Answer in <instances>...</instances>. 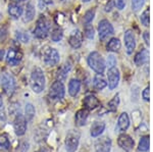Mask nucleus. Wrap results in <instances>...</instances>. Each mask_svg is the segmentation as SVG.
Segmentation results:
<instances>
[{
	"label": "nucleus",
	"instance_id": "obj_1",
	"mask_svg": "<svg viewBox=\"0 0 153 152\" xmlns=\"http://www.w3.org/2000/svg\"><path fill=\"white\" fill-rule=\"evenodd\" d=\"M45 75L40 67H35L32 70L31 78H30V85L33 92L39 93L43 92L45 89Z\"/></svg>",
	"mask_w": 153,
	"mask_h": 152
},
{
	"label": "nucleus",
	"instance_id": "obj_2",
	"mask_svg": "<svg viewBox=\"0 0 153 152\" xmlns=\"http://www.w3.org/2000/svg\"><path fill=\"white\" fill-rule=\"evenodd\" d=\"M88 65L94 70L95 73H103L105 70V61L104 58L102 57V55L100 54L97 51H94V52H91L88 56Z\"/></svg>",
	"mask_w": 153,
	"mask_h": 152
},
{
	"label": "nucleus",
	"instance_id": "obj_3",
	"mask_svg": "<svg viewBox=\"0 0 153 152\" xmlns=\"http://www.w3.org/2000/svg\"><path fill=\"white\" fill-rule=\"evenodd\" d=\"M42 56H43V60L46 65L48 67H54L59 62L60 60V55H59L58 51L53 47H45L42 51Z\"/></svg>",
	"mask_w": 153,
	"mask_h": 152
},
{
	"label": "nucleus",
	"instance_id": "obj_4",
	"mask_svg": "<svg viewBox=\"0 0 153 152\" xmlns=\"http://www.w3.org/2000/svg\"><path fill=\"white\" fill-rule=\"evenodd\" d=\"M49 31H50V24H49L48 19L44 16H40L37 21L35 30H34V35L38 39H45L48 36Z\"/></svg>",
	"mask_w": 153,
	"mask_h": 152
},
{
	"label": "nucleus",
	"instance_id": "obj_5",
	"mask_svg": "<svg viewBox=\"0 0 153 152\" xmlns=\"http://www.w3.org/2000/svg\"><path fill=\"white\" fill-rule=\"evenodd\" d=\"M1 87L7 96H10L16 90V80L10 73H5L1 77Z\"/></svg>",
	"mask_w": 153,
	"mask_h": 152
},
{
	"label": "nucleus",
	"instance_id": "obj_6",
	"mask_svg": "<svg viewBox=\"0 0 153 152\" xmlns=\"http://www.w3.org/2000/svg\"><path fill=\"white\" fill-rule=\"evenodd\" d=\"M80 133L78 131H70L65 138V148L68 152H76L80 142Z\"/></svg>",
	"mask_w": 153,
	"mask_h": 152
},
{
	"label": "nucleus",
	"instance_id": "obj_7",
	"mask_svg": "<svg viewBox=\"0 0 153 152\" xmlns=\"http://www.w3.org/2000/svg\"><path fill=\"white\" fill-rule=\"evenodd\" d=\"M113 27L107 19H102L98 24V35L100 40H105L113 34Z\"/></svg>",
	"mask_w": 153,
	"mask_h": 152
},
{
	"label": "nucleus",
	"instance_id": "obj_8",
	"mask_svg": "<svg viewBox=\"0 0 153 152\" xmlns=\"http://www.w3.org/2000/svg\"><path fill=\"white\" fill-rule=\"evenodd\" d=\"M65 89L62 82H59V81L54 82L50 88V91H49V97L52 100H60L65 97Z\"/></svg>",
	"mask_w": 153,
	"mask_h": 152
},
{
	"label": "nucleus",
	"instance_id": "obj_9",
	"mask_svg": "<svg viewBox=\"0 0 153 152\" xmlns=\"http://www.w3.org/2000/svg\"><path fill=\"white\" fill-rule=\"evenodd\" d=\"M120 79V70H117V67H112L108 68L107 72V85L109 87L110 90H113L118 86Z\"/></svg>",
	"mask_w": 153,
	"mask_h": 152
},
{
	"label": "nucleus",
	"instance_id": "obj_10",
	"mask_svg": "<svg viewBox=\"0 0 153 152\" xmlns=\"http://www.w3.org/2000/svg\"><path fill=\"white\" fill-rule=\"evenodd\" d=\"M117 144L123 150L126 152H130L133 150L135 146V141L132 139V137L129 136L127 134H122L118 136L117 139Z\"/></svg>",
	"mask_w": 153,
	"mask_h": 152
},
{
	"label": "nucleus",
	"instance_id": "obj_11",
	"mask_svg": "<svg viewBox=\"0 0 153 152\" xmlns=\"http://www.w3.org/2000/svg\"><path fill=\"white\" fill-rule=\"evenodd\" d=\"M13 128H14V132L18 136H23L25 135L27 131V119L26 117L22 114H18L14 119L13 122Z\"/></svg>",
	"mask_w": 153,
	"mask_h": 152
},
{
	"label": "nucleus",
	"instance_id": "obj_12",
	"mask_svg": "<svg viewBox=\"0 0 153 152\" xmlns=\"http://www.w3.org/2000/svg\"><path fill=\"white\" fill-rule=\"evenodd\" d=\"M125 45H126V51L128 54H132L133 51L136 48V38L134 35V32L132 30H128L124 35Z\"/></svg>",
	"mask_w": 153,
	"mask_h": 152
},
{
	"label": "nucleus",
	"instance_id": "obj_13",
	"mask_svg": "<svg viewBox=\"0 0 153 152\" xmlns=\"http://www.w3.org/2000/svg\"><path fill=\"white\" fill-rule=\"evenodd\" d=\"M22 58H23V54L22 52H19V50L14 48H10L7 52L6 55V61L10 67H14V65H18L21 62Z\"/></svg>",
	"mask_w": 153,
	"mask_h": 152
},
{
	"label": "nucleus",
	"instance_id": "obj_14",
	"mask_svg": "<svg viewBox=\"0 0 153 152\" xmlns=\"http://www.w3.org/2000/svg\"><path fill=\"white\" fill-rule=\"evenodd\" d=\"M110 149H111V140L108 137H102L96 141V152H110Z\"/></svg>",
	"mask_w": 153,
	"mask_h": 152
},
{
	"label": "nucleus",
	"instance_id": "obj_15",
	"mask_svg": "<svg viewBox=\"0 0 153 152\" xmlns=\"http://www.w3.org/2000/svg\"><path fill=\"white\" fill-rule=\"evenodd\" d=\"M68 43L73 48L78 49L81 47L83 43V34L81 33V31L75 30L73 33L71 34L70 38H68Z\"/></svg>",
	"mask_w": 153,
	"mask_h": 152
},
{
	"label": "nucleus",
	"instance_id": "obj_16",
	"mask_svg": "<svg viewBox=\"0 0 153 152\" xmlns=\"http://www.w3.org/2000/svg\"><path fill=\"white\" fill-rule=\"evenodd\" d=\"M130 127V117L127 112H123L118 117L117 121V130L118 132H125L129 129Z\"/></svg>",
	"mask_w": 153,
	"mask_h": 152
},
{
	"label": "nucleus",
	"instance_id": "obj_17",
	"mask_svg": "<svg viewBox=\"0 0 153 152\" xmlns=\"http://www.w3.org/2000/svg\"><path fill=\"white\" fill-rule=\"evenodd\" d=\"M83 104L87 109H95L96 107H98L100 105V101L94 95H88L84 99Z\"/></svg>",
	"mask_w": 153,
	"mask_h": 152
},
{
	"label": "nucleus",
	"instance_id": "obj_18",
	"mask_svg": "<svg viewBox=\"0 0 153 152\" xmlns=\"http://www.w3.org/2000/svg\"><path fill=\"white\" fill-rule=\"evenodd\" d=\"M105 130V124L102 122H95L94 124L91 126V129H90V134L92 137H96L100 136L101 134L104 132Z\"/></svg>",
	"mask_w": 153,
	"mask_h": 152
},
{
	"label": "nucleus",
	"instance_id": "obj_19",
	"mask_svg": "<svg viewBox=\"0 0 153 152\" xmlns=\"http://www.w3.org/2000/svg\"><path fill=\"white\" fill-rule=\"evenodd\" d=\"M88 116H89V112L87 109H80L78 112L76 113V116H75V121H76V125L78 127H82L84 125L86 124L87 122V119H88Z\"/></svg>",
	"mask_w": 153,
	"mask_h": 152
},
{
	"label": "nucleus",
	"instance_id": "obj_20",
	"mask_svg": "<svg viewBox=\"0 0 153 152\" xmlns=\"http://www.w3.org/2000/svg\"><path fill=\"white\" fill-rule=\"evenodd\" d=\"M148 59H149V52H148L147 49H142L140 52H138L135 56V63L140 67L143 65L144 63H146Z\"/></svg>",
	"mask_w": 153,
	"mask_h": 152
},
{
	"label": "nucleus",
	"instance_id": "obj_21",
	"mask_svg": "<svg viewBox=\"0 0 153 152\" xmlns=\"http://www.w3.org/2000/svg\"><path fill=\"white\" fill-rule=\"evenodd\" d=\"M81 89V82L76 79H71L68 83V93L71 97H76Z\"/></svg>",
	"mask_w": 153,
	"mask_h": 152
},
{
	"label": "nucleus",
	"instance_id": "obj_22",
	"mask_svg": "<svg viewBox=\"0 0 153 152\" xmlns=\"http://www.w3.org/2000/svg\"><path fill=\"white\" fill-rule=\"evenodd\" d=\"M35 14H36L35 7H34V5L32 3H28L26 7V10H25L23 22L24 23H30V22H32L34 19V18H35Z\"/></svg>",
	"mask_w": 153,
	"mask_h": 152
},
{
	"label": "nucleus",
	"instance_id": "obj_23",
	"mask_svg": "<svg viewBox=\"0 0 153 152\" xmlns=\"http://www.w3.org/2000/svg\"><path fill=\"white\" fill-rule=\"evenodd\" d=\"M107 86V82L104 80V78L100 75V73H97V75L94 77L93 79V87H94L95 90L97 91H101Z\"/></svg>",
	"mask_w": 153,
	"mask_h": 152
},
{
	"label": "nucleus",
	"instance_id": "obj_24",
	"mask_svg": "<svg viewBox=\"0 0 153 152\" xmlns=\"http://www.w3.org/2000/svg\"><path fill=\"white\" fill-rule=\"evenodd\" d=\"M8 13L10 14V16H12L13 19H19V16H22L23 14V7L19 4H10L8 6Z\"/></svg>",
	"mask_w": 153,
	"mask_h": 152
},
{
	"label": "nucleus",
	"instance_id": "obj_25",
	"mask_svg": "<svg viewBox=\"0 0 153 152\" xmlns=\"http://www.w3.org/2000/svg\"><path fill=\"white\" fill-rule=\"evenodd\" d=\"M122 47V44H120V41L118 40L117 38H112L108 41L107 45H106V49L107 51H110V52H117L118 50Z\"/></svg>",
	"mask_w": 153,
	"mask_h": 152
},
{
	"label": "nucleus",
	"instance_id": "obj_26",
	"mask_svg": "<svg viewBox=\"0 0 153 152\" xmlns=\"http://www.w3.org/2000/svg\"><path fill=\"white\" fill-rule=\"evenodd\" d=\"M10 151V141L6 134L0 136V152H9Z\"/></svg>",
	"mask_w": 153,
	"mask_h": 152
},
{
	"label": "nucleus",
	"instance_id": "obj_27",
	"mask_svg": "<svg viewBox=\"0 0 153 152\" xmlns=\"http://www.w3.org/2000/svg\"><path fill=\"white\" fill-rule=\"evenodd\" d=\"M71 70V65H68V63H65V65H63L62 67H61L59 70H57V75H56V78H57V80L59 82H63L66 77H68V73L70 72Z\"/></svg>",
	"mask_w": 153,
	"mask_h": 152
},
{
	"label": "nucleus",
	"instance_id": "obj_28",
	"mask_svg": "<svg viewBox=\"0 0 153 152\" xmlns=\"http://www.w3.org/2000/svg\"><path fill=\"white\" fill-rule=\"evenodd\" d=\"M35 107L32 103H27L25 107V117H26L27 122H31L35 116Z\"/></svg>",
	"mask_w": 153,
	"mask_h": 152
},
{
	"label": "nucleus",
	"instance_id": "obj_29",
	"mask_svg": "<svg viewBox=\"0 0 153 152\" xmlns=\"http://www.w3.org/2000/svg\"><path fill=\"white\" fill-rule=\"evenodd\" d=\"M149 146H150V140L148 136H143L140 139L139 145H138V150L141 152H146L149 150Z\"/></svg>",
	"mask_w": 153,
	"mask_h": 152
},
{
	"label": "nucleus",
	"instance_id": "obj_30",
	"mask_svg": "<svg viewBox=\"0 0 153 152\" xmlns=\"http://www.w3.org/2000/svg\"><path fill=\"white\" fill-rule=\"evenodd\" d=\"M118 105H120V94H117L109 102H108L107 108L109 111H115V110L117 109Z\"/></svg>",
	"mask_w": 153,
	"mask_h": 152
},
{
	"label": "nucleus",
	"instance_id": "obj_31",
	"mask_svg": "<svg viewBox=\"0 0 153 152\" xmlns=\"http://www.w3.org/2000/svg\"><path fill=\"white\" fill-rule=\"evenodd\" d=\"M62 36H63V32L60 28L54 29L52 33H51V39H52V41H54V42L60 41L62 39Z\"/></svg>",
	"mask_w": 153,
	"mask_h": 152
},
{
	"label": "nucleus",
	"instance_id": "obj_32",
	"mask_svg": "<svg viewBox=\"0 0 153 152\" xmlns=\"http://www.w3.org/2000/svg\"><path fill=\"white\" fill-rule=\"evenodd\" d=\"M85 36L87 37L88 39H93L95 36V31H94V28L92 27V24H86L85 27Z\"/></svg>",
	"mask_w": 153,
	"mask_h": 152
},
{
	"label": "nucleus",
	"instance_id": "obj_33",
	"mask_svg": "<svg viewBox=\"0 0 153 152\" xmlns=\"http://www.w3.org/2000/svg\"><path fill=\"white\" fill-rule=\"evenodd\" d=\"M145 0H132V9L134 11H139L144 6Z\"/></svg>",
	"mask_w": 153,
	"mask_h": 152
},
{
	"label": "nucleus",
	"instance_id": "obj_34",
	"mask_svg": "<svg viewBox=\"0 0 153 152\" xmlns=\"http://www.w3.org/2000/svg\"><path fill=\"white\" fill-rule=\"evenodd\" d=\"M94 16H95V10H93V9H90V10H88L85 13V16H84V23H85L86 24H90L91 22L93 21Z\"/></svg>",
	"mask_w": 153,
	"mask_h": 152
},
{
	"label": "nucleus",
	"instance_id": "obj_35",
	"mask_svg": "<svg viewBox=\"0 0 153 152\" xmlns=\"http://www.w3.org/2000/svg\"><path fill=\"white\" fill-rule=\"evenodd\" d=\"M141 23L142 24H144L145 27H148L149 26V8H147L143 13L141 14Z\"/></svg>",
	"mask_w": 153,
	"mask_h": 152
},
{
	"label": "nucleus",
	"instance_id": "obj_36",
	"mask_svg": "<svg viewBox=\"0 0 153 152\" xmlns=\"http://www.w3.org/2000/svg\"><path fill=\"white\" fill-rule=\"evenodd\" d=\"M29 143L28 142H22L19 144V146L16 148V152H27L29 150Z\"/></svg>",
	"mask_w": 153,
	"mask_h": 152
},
{
	"label": "nucleus",
	"instance_id": "obj_37",
	"mask_svg": "<svg viewBox=\"0 0 153 152\" xmlns=\"http://www.w3.org/2000/svg\"><path fill=\"white\" fill-rule=\"evenodd\" d=\"M117 65V60H115V57L113 55H109L107 58V65H108V68L109 67H115Z\"/></svg>",
	"mask_w": 153,
	"mask_h": 152
},
{
	"label": "nucleus",
	"instance_id": "obj_38",
	"mask_svg": "<svg viewBox=\"0 0 153 152\" xmlns=\"http://www.w3.org/2000/svg\"><path fill=\"white\" fill-rule=\"evenodd\" d=\"M149 92H150V88L149 87H146L142 92V98L145 100V101H149Z\"/></svg>",
	"mask_w": 153,
	"mask_h": 152
},
{
	"label": "nucleus",
	"instance_id": "obj_39",
	"mask_svg": "<svg viewBox=\"0 0 153 152\" xmlns=\"http://www.w3.org/2000/svg\"><path fill=\"white\" fill-rule=\"evenodd\" d=\"M114 5H115L114 1H113V0H109V2H107V4L105 5V11H107V12L111 11Z\"/></svg>",
	"mask_w": 153,
	"mask_h": 152
},
{
	"label": "nucleus",
	"instance_id": "obj_40",
	"mask_svg": "<svg viewBox=\"0 0 153 152\" xmlns=\"http://www.w3.org/2000/svg\"><path fill=\"white\" fill-rule=\"evenodd\" d=\"M115 5H117V7L120 10H122V9H124L126 7V2L125 0H117L115 1Z\"/></svg>",
	"mask_w": 153,
	"mask_h": 152
},
{
	"label": "nucleus",
	"instance_id": "obj_41",
	"mask_svg": "<svg viewBox=\"0 0 153 152\" xmlns=\"http://www.w3.org/2000/svg\"><path fill=\"white\" fill-rule=\"evenodd\" d=\"M143 39H144L146 45H149V32H144V34H143Z\"/></svg>",
	"mask_w": 153,
	"mask_h": 152
},
{
	"label": "nucleus",
	"instance_id": "obj_42",
	"mask_svg": "<svg viewBox=\"0 0 153 152\" xmlns=\"http://www.w3.org/2000/svg\"><path fill=\"white\" fill-rule=\"evenodd\" d=\"M42 2H44V3L46 4H51L53 2V0H41Z\"/></svg>",
	"mask_w": 153,
	"mask_h": 152
},
{
	"label": "nucleus",
	"instance_id": "obj_43",
	"mask_svg": "<svg viewBox=\"0 0 153 152\" xmlns=\"http://www.w3.org/2000/svg\"><path fill=\"white\" fill-rule=\"evenodd\" d=\"M3 108V101H2V98L0 97V110Z\"/></svg>",
	"mask_w": 153,
	"mask_h": 152
},
{
	"label": "nucleus",
	"instance_id": "obj_44",
	"mask_svg": "<svg viewBox=\"0 0 153 152\" xmlns=\"http://www.w3.org/2000/svg\"><path fill=\"white\" fill-rule=\"evenodd\" d=\"M37 152H46L45 150H43V149H40V150H38Z\"/></svg>",
	"mask_w": 153,
	"mask_h": 152
},
{
	"label": "nucleus",
	"instance_id": "obj_45",
	"mask_svg": "<svg viewBox=\"0 0 153 152\" xmlns=\"http://www.w3.org/2000/svg\"><path fill=\"white\" fill-rule=\"evenodd\" d=\"M82 1H84V2H89V1H91V0H82Z\"/></svg>",
	"mask_w": 153,
	"mask_h": 152
},
{
	"label": "nucleus",
	"instance_id": "obj_46",
	"mask_svg": "<svg viewBox=\"0 0 153 152\" xmlns=\"http://www.w3.org/2000/svg\"><path fill=\"white\" fill-rule=\"evenodd\" d=\"M16 1H26V0H16Z\"/></svg>",
	"mask_w": 153,
	"mask_h": 152
}]
</instances>
